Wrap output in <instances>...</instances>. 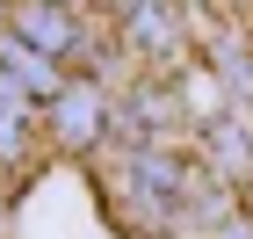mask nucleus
<instances>
[{
  "label": "nucleus",
  "mask_w": 253,
  "mask_h": 239,
  "mask_svg": "<svg viewBox=\"0 0 253 239\" xmlns=\"http://www.w3.org/2000/svg\"><path fill=\"white\" fill-rule=\"evenodd\" d=\"M109 7H130V0H109Z\"/></svg>",
  "instance_id": "nucleus-3"
},
{
  "label": "nucleus",
  "mask_w": 253,
  "mask_h": 239,
  "mask_svg": "<svg viewBox=\"0 0 253 239\" xmlns=\"http://www.w3.org/2000/svg\"><path fill=\"white\" fill-rule=\"evenodd\" d=\"M58 123H65V131H94V101H87V95H80V101H65V109H58Z\"/></svg>",
  "instance_id": "nucleus-2"
},
{
  "label": "nucleus",
  "mask_w": 253,
  "mask_h": 239,
  "mask_svg": "<svg viewBox=\"0 0 253 239\" xmlns=\"http://www.w3.org/2000/svg\"><path fill=\"white\" fill-rule=\"evenodd\" d=\"M22 44L29 51H73V22H65V7L58 0H37V7H22Z\"/></svg>",
  "instance_id": "nucleus-1"
}]
</instances>
